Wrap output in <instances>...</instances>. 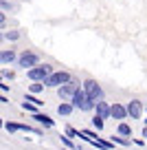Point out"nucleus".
<instances>
[{
  "instance_id": "obj_26",
  "label": "nucleus",
  "mask_w": 147,
  "mask_h": 150,
  "mask_svg": "<svg viewBox=\"0 0 147 150\" xmlns=\"http://www.w3.org/2000/svg\"><path fill=\"white\" fill-rule=\"evenodd\" d=\"M0 126H2V119H0Z\"/></svg>"
},
{
  "instance_id": "obj_14",
  "label": "nucleus",
  "mask_w": 147,
  "mask_h": 150,
  "mask_svg": "<svg viewBox=\"0 0 147 150\" xmlns=\"http://www.w3.org/2000/svg\"><path fill=\"white\" fill-rule=\"evenodd\" d=\"M22 108H24L27 112H37V106H35L33 102H29V99H24V102H22Z\"/></svg>"
},
{
  "instance_id": "obj_17",
  "label": "nucleus",
  "mask_w": 147,
  "mask_h": 150,
  "mask_svg": "<svg viewBox=\"0 0 147 150\" xmlns=\"http://www.w3.org/2000/svg\"><path fill=\"white\" fill-rule=\"evenodd\" d=\"M44 91V84H40V82H33L31 84V93H42Z\"/></svg>"
},
{
  "instance_id": "obj_9",
  "label": "nucleus",
  "mask_w": 147,
  "mask_h": 150,
  "mask_svg": "<svg viewBox=\"0 0 147 150\" xmlns=\"http://www.w3.org/2000/svg\"><path fill=\"white\" fill-rule=\"evenodd\" d=\"M110 115L114 119H125L127 117V108L121 106V104H114V106H110Z\"/></svg>"
},
{
  "instance_id": "obj_11",
  "label": "nucleus",
  "mask_w": 147,
  "mask_h": 150,
  "mask_svg": "<svg viewBox=\"0 0 147 150\" xmlns=\"http://www.w3.org/2000/svg\"><path fill=\"white\" fill-rule=\"evenodd\" d=\"M15 60V53L13 51H0V62L2 64H9V62Z\"/></svg>"
},
{
  "instance_id": "obj_22",
  "label": "nucleus",
  "mask_w": 147,
  "mask_h": 150,
  "mask_svg": "<svg viewBox=\"0 0 147 150\" xmlns=\"http://www.w3.org/2000/svg\"><path fill=\"white\" fill-rule=\"evenodd\" d=\"M5 22H7V18H5V13H2V11H0V29L5 27Z\"/></svg>"
},
{
  "instance_id": "obj_23",
  "label": "nucleus",
  "mask_w": 147,
  "mask_h": 150,
  "mask_svg": "<svg viewBox=\"0 0 147 150\" xmlns=\"http://www.w3.org/2000/svg\"><path fill=\"white\" fill-rule=\"evenodd\" d=\"M0 91H9V86H7V84H2V82H0Z\"/></svg>"
},
{
  "instance_id": "obj_16",
  "label": "nucleus",
  "mask_w": 147,
  "mask_h": 150,
  "mask_svg": "<svg viewBox=\"0 0 147 150\" xmlns=\"http://www.w3.org/2000/svg\"><path fill=\"white\" fill-rule=\"evenodd\" d=\"M92 124H94V126H97V130H101V128H103V117H99V115H94V117H92Z\"/></svg>"
},
{
  "instance_id": "obj_19",
  "label": "nucleus",
  "mask_w": 147,
  "mask_h": 150,
  "mask_svg": "<svg viewBox=\"0 0 147 150\" xmlns=\"http://www.w3.org/2000/svg\"><path fill=\"white\" fill-rule=\"evenodd\" d=\"M62 144H64L66 148H75V144H73V141L68 139V137H62Z\"/></svg>"
},
{
  "instance_id": "obj_3",
  "label": "nucleus",
  "mask_w": 147,
  "mask_h": 150,
  "mask_svg": "<svg viewBox=\"0 0 147 150\" xmlns=\"http://www.w3.org/2000/svg\"><path fill=\"white\" fill-rule=\"evenodd\" d=\"M48 73H51V66H48V64H42V66L35 64V66H31V69H29L27 75H29V80H31V82H42Z\"/></svg>"
},
{
  "instance_id": "obj_2",
  "label": "nucleus",
  "mask_w": 147,
  "mask_h": 150,
  "mask_svg": "<svg viewBox=\"0 0 147 150\" xmlns=\"http://www.w3.org/2000/svg\"><path fill=\"white\" fill-rule=\"evenodd\" d=\"M70 99H73V106H77V108H83V110H90V108H94V104H90L88 102V97H86V93H83L81 88H75V93L70 95Z\"/></svg>"
},
{
  "instance_id": "obj_18",
  "label": "nucleus",
  "mask_w": 147,
  "mask_h": 150,
  "mask_svg": "<svg viewBox=\"0 0 147 150\" xmlns=\"http://www.w3.org/2000/svg\"><path fill=\"white\" fill-rule=\"evenodd\" d=\"M5 38H7V40H18V38H20V33H18V31H9Z\"/></svg>"
},
{
  "instance_id": "obj_1",
  "label": "nucleus",
  "mask_w": 147,
  "mask_h": 150,
  "mask_svg": "<svg viewBox=\"0 0 147 150\" xmlns=\"http://www.w3.org/2000/svg\"><path fill=\"white\" fill-rule=\"evenodd\" d=\"M83 93H86V97H88V102H90V104L99 102V99L103 97V91H101V86L97 84L94 80H86V84H83Z\"/></svg>"
},
{
  "instance_id": "obj_6",
  "label": "nucleus",
  "mask_w": 147,
  "mask_h": 150,
  "mask_svg": "<svg viewBox=\"0 0 147 150\" xmlns=\"http://www.w3.org/2000/svg\"><path fill=\"white\" fill-rule=\"evenodd\" d=\"M125 108H127V115H130L132 119H138V117L143 115V104L138 102V99H132Z\"/></svg>"
},
{
  "instance_id": "obj_7",
  "label": "nucleus",
  "mask_w": 147,
  "mask_h": 150,
  "mask_svg": "<svg viewBox=\"0 0 147 150\" xmlns=\"http://www.w3.org/2000/svg\"><path fill=\"white\" fill-rule=\"evenodd\" d=\"M5 128H7V130H11V132H13V130H31V132H37V135H42V130H35V128H33V126H27V124H18V122H7L5 124Z\"/></svg>"
},
{
  "instance_id": "obj_20",
  "label": "nucleus",
  "mask_w": 147,
  "mask_h": 150,
  "mask_svg": "<svg viewBox=\"0 0 147 150\" xmlns=\"http://www.w3.org/2000/svg\"><path fill=\"white\" fill-rule=\"evenodd\" d=\"M64 130L68 132V137H77V132H79V130H75V128H70V126H66Z\"/></svg>"
},
{
  "instance_id": "obj_10",
  "label": "nucleus",
  "mask_w": 147,
  "mask_h": 150,
  "mask_svg": "<svg viewBox=\"0 0 147 150\" xmlns=\"http://www.w3.org/2000/svg\"><path fill=\"white\" fill-rule=\"evenodd\" d=\"M94 108H97V115H99V117H110V106H108L106 102H101V99H99V102H94Z\"/></svg>"
},
{
  "instance_id": "obj_8",
  "label": "nucleus",
  "mask_w": 147,
  "mask_h": 150,
  "mask_svg": "<svg viewBox=\"0 0 147 150\" xmlns=\"http://www.w3.org/2000/svg\"><path fill=\"white\" fill-rule=\"evenodd\" d=\"M75 88H77V84L75 82H64V84H60V97H70V95L75 93Z\"/></svg>"
},
{
  "instance_id": "obj_24",
  "label": "nucleus",
  "mask_w": 147,
  "mask_h": 150,
  "mask_svg": "<svg viewBox=\"0 0 147 150\" xmlns=\"http://www.w3.org/2000/svg\"><path fill=\"white\" fill-rule=\"evenodd\" d=\"M2 40H5V35H2V33H0V42H2Z\"/></svg>"
},
{
  "instance_id": "obj_27",
  "label": "nucleus",
  "mask_w": 147,
  "mask_h": 150,
  "mask_svg": "<svg viewBox=\"0 0 147 150\" xmlns=\"http://www.w3.org/2000/svg\"><path fill=\"white\" fill-rule=\"evenodd\" d=\"M145 124H147V117H145Z\"/></svg>"
},
{
  "instance_id": "obj_21",
  "label": "nucleus",
  "mask_w": 147,
  "mask_h": 150,
  "mask_svg": "<svg viewBox=\"0 0 147 150\" xmlns=\"http://www.w3.org/2000/svg\"><path fill=\"white\" fill-rule=\"evenodd\" d=\"M27 99H29V102H33L35 106H42V99H35L33 95H27Z\"/></svg>"
},
{
  "instance_id": "obj_15",
  "label": "nucleus",
  "mask_w": 147,
  "mask_h": 150,
  "mask_svg": "<svg viewBox=\"0 0 147 150\" xmlns=\"http://www.w3.org/2000/svg\"><path fill=\"white\" fill-rule=\"evenodd\" d=\"M116 130H119V135H123V137H130V132H132V128H130L127 124H121V126L116 128Z\"/></svg>"
},
{
  "instance_id": "obj_12",
  "label": "nucleus",
  "mask_w": 147,
  "mask_h": 150,
  "mask_svg": "<svg viewBox=\"0 0 147 150\" xmlns=\"http://www.w3.org/2000/svg\"><path fill=\"white\" fill-rule=\"evenodd\" d=\"M33 117H35L37 122H42L44 126H48V128L53 126V119H51V117H46V115H42V112H33Z\"/></svg>"
},
{
  "instance_id": "obj_5",
  "label": "nucleus",
  "mask_w": 147,
  "mask_h": 150,
  "mask_svg": "<svg viewBox=\"0 0 147 150\" xmlns=\"http://www.w3.org/2000/svg\"><path fill=\"white\" fill-rule=\"evenodd\" d=\"M18 64L22 66V69H31V66H35V64H37V55H35V53H29V51H24L22 55H20Z\"/></svg>"
},
{
  "instance_id": "obj_13",
  "label": "nucleus",
  "mask_w": 147,
  "mask_h": 150,
  "mask_svg": "<svg viewBox=\"0 0 147 150\" xmlns=\"http://www.w3.org/2000/svg\"><path fill=\"white\" fill-rule=\"evenodd\" d=\"M73 104H60V108H57V112H60V115H70V112H73Z\"/></svg>"
},
{
  "instance_id": "obj_4",
  "label": "nucleus",
  "mask_w": 147,
  "mask_h": 150,
  "mask_svg": "<svg viewBox=\"0 0 147 150\" xmlns=\"http://www.w3.org/2000/svg\"><path fill=\"white\" fill-rule=\"evenodd\" d=\"M70 80V75L66 73V71H60V73H48L44 77V86H60L64 84V82Z\"/></svg>"
},
{
  "instance_id": "obj_25",
  "label": "nucleus",
  "mask_w": 147,
  "mask_h": 150,
  "mask_svg": "<svg viewBox=\"0 0 147 150\" xmlns=\"http://www.w3.org/2000/svg\"><path fill=\"white\" fill-rule=\"evenodd\" d=\"M145 139H147V130H145Z\"/></svg>"
}]
</instances>
